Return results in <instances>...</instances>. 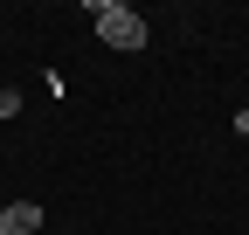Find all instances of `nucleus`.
I'll list each match as a JSON object with an SVG mask.
<instances>
[{
    "instance_id": "obj_2",
    "label": "nucleus",
    "mask_w": 249,
    "mask_h": 235,
    "mask_svg": "<svg viewBox=\"0 0 249 235\" xmlns=\"http://www.w3.org/2000/svg\"><path fill=\"white\" fill-rule=\"evenodd\" d=\"M35 228H42L35 201H7V208H0V235H35Z\"/></svg>"
},
{
    "instance_id": "obj_3",
    "label": "nucleus",
    "mask_w": 249,
    "mask_h": 235,
    "mask_svg": "<svg viewBox=\"0 0 249 235\" xmlns=\"http://www.w3.org/2000/svg\"><path fill=\"white\" fill-rule=\"evenodd\" d=\"M7 118H21V90H0V125Z\"/></svg>"
},
{
    "instance_id": "obj_4",
    "label": "nucleus",
    "mask_w": 249,
    "mask_h": 235,
    "mask_svg": "<svg viewBox=\"0 0 249 235\" xmlns=\"http://www.w3.org/2000/svg\"><path fill=\"white\" fill-rule=\"evenodd\" d=\"M235 138H249V111H235Z\"/></svg>"
},
{
    "instance_id": "obj_1",
    "label": "nucleus",
    "mask_w": 249,
    "mask_h": 235,
    "mask_svg": "<svg viewBox=\"0 0 249 235\" xmlns=\"http://www.w3.org/2000/svg\"><path fill=\"white\" fill-rule=\"evenodd\" d=\"M83 7L97 14V35H104L111 49H124V55H132V49H145V35H152V28H145V14H139V7H124V0H83Z\"/></svg>"
}]
</instances>
